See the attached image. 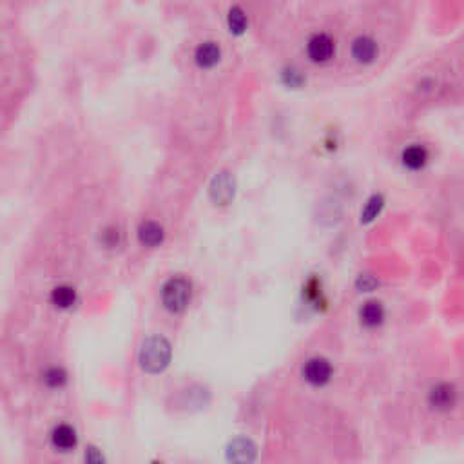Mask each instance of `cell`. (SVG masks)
<instances>
[{
	"label": "cell",
	"mask_w": 464,
	"mask_h": 464,
	"mask_svg": "<svg viewBox=\"0 0 464 464\" xmlns=\"http://www.w3.org/2000/svg\"><path fill=\"white\" fill-rule=\"evenodd\" d=\"M307 57L314 64H327L336 57V40L325 31H318L308 37Z\"/></svg>",
	"instance_id": "3957f363"
},
{
	"label": "cell",
	"mask_w": 464,
	"mask_h": 464,
	"mask_svg": "<svg viewBox=\"0 0 464 464\" xmlns=\"http://www.w3.org/2000/svg\"><path fill=\"white\" fill-rule=\"evenodd\" d=\"M171 361V345L163 337H149L140 350V365L149 374H158Z\"/></svg>",
	"instance_id": "6da1fadb"
},
{
	"label": "cell",
	"mask_w": 464,
	"mask_h": 464,
	"mask_svg": "<svg viewBox=\"0 0 464 464\" xmlns=\"http://www.w3.org/2000/svg\"><path fill=\"white\" fill-rule=\"evenodd\" d=\"M66 372L62 368H49L46 374H44V383L48 384L49 389H60L62 384L66 383Z\"/></svg>",
	"instance_id": "e0dca14e"
},
{
	"label": "cell",
	"mask_w": 464,
	"mask_h": 464,
	"mask_svg": "<svg viewBox=\"0 0 464 464\" xmlns=\"http://www.w3.org/2000/svg\"><path fill=\"white\" fill-rule=\"evenodd\" d=\"M428 149L421 143H412V145H408L407 149L401 154V161H403V166L410 171H421L422 167L428 163Z\"/></svg>",
	"instance_id": "9c48e42d"
},
{
	"label": "cell",
	"mask_w": 464,
	"mask_h": 464,
	"mask_svg": "<svg viewBox=\"0 0 464 464\" xmlns=\"http://www.w3.org/2000/svg\"><path fill=\"white\" fill-rule=\"evenodd\" d=\"M51 301L55 307L58 308H69L75 305L76 301V292L73 287L69 285H60L57 289L53 290L51 294Z\"/></svg>",
	"instance_id": "5bb4252c"
},
{
	"label": "cell",
	"mask_w": 464,
	"mask_h": 464,
	"mask_svg": "<svg viewBox=\"0 0 464 464\" xmlns=\"http://www.w3.org/2000/svg\"><path fill=\"white\" fill-rule=\"evenodd\" d=\"M430 404L437 410H450L457 401V392H455L454 384L440 383L434 386L430 392Z\"/></svg>",
	"instance_id": "ba28073f"
},
{
	"label": "cell",
	"mask_w": 464,
	"mask_h": 464,
	"mask_svg": "<svg viewBox=\"0 0 464 464\" xmlns=\"http://www.w3.org/2000/svg\"><path fill=\"white\" fill-rule=\"evenodd\" d=\"M384 205V198L381 195H374L372 198L366 202L365 208L361 211V222L363 223H370L372 220L377 218V214L381 213V208Z\"/></svg>",
	"instance_id": "2e32d148"
},
{
	"label": "cell",
	"mask_w": 464,
	"mask_h": 464,
	"mask_svg": "<svg viewBox=\"0 0 464 464\" xmlns=\"http://www.w3.org/2000/svg\"><path fill=\"white\" fill-rule=\"evenodd\" d=\"M138 240L145 247H158L163 242V229L154 222H145L138 229Z\"/></svg>",
	"instance_id": "30bf717a"
},
{
	"label": "cell",
	"mask_w": 464,
	"mask_h": 464,
	"mask_svg": "<svg viewBox=\"0 0 464 464\" xmlns=\"http://www.w3.org/2000/svg\"><path fill=\"white\" fill-rule=\"evenodd\" d=\"M104 243L107 247H116L120 243V232L116 229H107L104 232Z\"/></svg>",
	"instance_id": "ffe728a7"
},
{
	"label": "cell",
	"mask_w": 464,
	"mask_h": 464,
	"mask_svg": "<svg viewBox=\"0 0 464 464\" xmlns=\"http://www.w3.org/2000/svg\"><path fill=\"white\" fill-rule=\"evenodd\" d=\"M208 193H211V199L216 205H229L234 198V193H236L234 178L229 172H220V175L214 176Z\"/></svg>",
	"instance_id": "5b68a950"
},
{
	"label": "cell",
	"mask_w": 464,
	"mask_h": 464,
	"mask_svg": "<svg viewBox=\"0 0 464 464\" xmlns=\"http://www.w3.org/2000/svg\"><path fill=\"white\" fill-rule=\"evenodd\" d=\"M229 457L232 461H252L254 459V446H252L251 440L245 439H238L231 445V450H229Z\"/></svg>",
	"instance_id": "9a60e30c"
},
{
	"label": "cell",
	"mask_w": 464,
	"mask_h": 464,
	"mask_svg": "<svg viewBox=\"0 0 464 464\" xmlns=\"http://www.w3.org/2000/svg\"><path fill=\"white\" fill-rule=\"evenodd\" d=\"M222 60V48L218 42L214 40H205L196 48L195 51V62L196 66L202 69H213Z\"/></svg>",
	"instance_id": "52a82bcc"
},
{
	"label": "cell",
	"mask_w": 464,
	"mask_h": 464,
	"mask_svg": "<svg viewBox=\"0 0 464 464\" xmlns=\"http://www.w3.org/2000/svg\"><path fill=\"white\" fill-rule=\"evenodd\" d=\"M227 28L232 35L242 37L245 35L247 28H249V17H247L245 10L242 6H232L227 13Z\"/></svg>",
	"instance_id": "7c38bea8"
},
{
	"label": "cell",
	"mask_w": 464,
	"mask_h": 464,
	"mask_svg": "<svg viewBox=\"0 0 464 464\" xmlns=\"http://www.w3.org/2000/svg\"><path fill=\"white\" fill-rule=\"evenodd\" d=\"M359 316L363 325H366V327H377V325H381V321L384 318L383 305L377 303V301H370V303H366L365 307L361 308Z\"/></svg>",
	"instance_id": "4fadbf2b"
},
{
	"label": "cell",
	"mask_w": 464,
	"mask_h": 464,
	"mask_svg": "<svg viewBox=\"0 0 464 464\" xmlns=\"http://www.w3.org/2000/svg\"><path fill=\"white\" fill-rule=\"evenodd\" d=\"M281 78H283L285 86H289V87H299L305 80L303 75H301V71H299V69H296V67H287V69H283V73H281Z\"/></svg>",
	"instance_id": "ac0fdd59"
},
{
	"label": "cell",
	"mask_w": 464,
	"mask_h": 464,
	"mask_svg": "<svg viewBox=\"0 0 464 464\" xmlns=\"http://www.w3.org/2000/svg\"><path fill=\"white\" fill-rule=\"evenodd\" d=\"M332 375V366L327 359L323 357H314V359L307 361L303 368V377L308 383L314 386H321V384L328 383Z\"/></svg>",
	"instance_id": "8992f818"
},
{
	"label": "cell",
	"mask_w": 464,
	"mask_h": 464,
	"mask_svg": "<svg viewBox=\"0 0 464 464\" xmlns=\"http://www.w3.org/2000/svg\"><path fill=\"white\" fill-rule=\"evenodd\" d=\"M190 283L185 278H172L161 289V301L169 312H184L190 303Z\"/></svg>",
	"instance_id": "7a4b0ae2"
},
{
	"label": "cell",
	"mask_w": 464,
	"mask_h": 464,
	"mask_svg": "<svg viewBox=\"0 0 464 464\" xmlns=\"http://www.w3.org/2000/svg\"><path fill=\"white\" fill-rule=\"evenodd\" d=\"M357 287H359L361 290H365V292H370V290H374L375 287H377V280L370 274L361 276L359 280H357Z\"/></svg>",
	"instance_id": "d6986e66"
},
{
	"label": "cell",
	"mask_w": 464,
	"mask_h": 464,
	"mask_svg": "<svg viewBox=\"0 0 464 464\" xmlns=\"http://www.w3.org/2000/svg\"><path fill=\"white\" fill-rule=\"evenodd\" d=\"M51 440L55 448L62 452H67L76 446V431L69 425H60L53 430Z\"/></svg>",
	"instance_id": "8fae6325"
},
{
	"label": "cell",
	"mask_w": 464,
	"mask_h": 464,
	"mask_svg": "<svg viewBox=\"0 0 464 464\" xmlns=\"http://www.w3.org/2000/svg\"><path fill=\"white\" fill-rule=\"evenodd\" d=\"M350 55L361 66H370L374 64L379 57V44L374 37L370 35H359L355 37L350 44Z\"/></svg>",
	"instance_id": "277c9868"
}]
</instances>
